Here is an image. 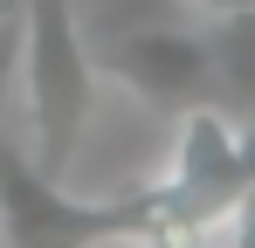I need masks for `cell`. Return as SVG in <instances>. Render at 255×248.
<instances>
[{"label":"cell","mask_w":255,"mask_h":248,"mask_svg":"<svg viewBox=\"0 0 255 248\" xmlns=\"http://www.w3.org/2000/svg\"><path fill=\"white\" fill-rule=\"evenodd\" d=\"M145 248H159V242H145Z\"/></svg>","instance_id":"cell-10"},{"label":"cell","mask_w":255,"mask_h":248,"mask_svg":"<svg viewBox=\"0 0 255 248\" xmlns=\"http://www.w3.org/2000/svg\"><path fill=\"white\" fill-rule=\"evenodd\" d=\"M145 242H166L159 179L111 200H83L55 172H42L21 145L0 138V248H145Z\"/></svg>","instance_id":"cell-1"},{"label":"cell","mask_w":255,"mask_h":248,"mask_svg":"<svg viewBox=\"0 0 255 248\" xmlns=\"http://www.w3.org/2000/svg\"><path fill=\"white\" fill-rule=\"evenodd\" d=\"M14 14H21V76H28V159L62 179L83 152L104 69L69 0H21Z\"/></svg>","instance_id":"cell-2"},{"label":"cell","mask_w":255,"mask_h":248,"mask_svg":"<svg viewBox=\"0 0 255 248\" xmlns=\"http://www.w3.org/2000/svg\"><path fill=\"white\" fill-rule=\"evenodd\" d=\"M104 76H118L131 97H145L152 111H186V104H207L214 90V55L200 28H179V21H152V28H131L97 55Z\"/></svg>","instance_id":"cell-4"},{"label":"cell","mask_w":255,"mask_h":248,"mask_svg":"<svg viewBox=\"0 0 255 248\" xmlns=\"http://www.w3.org/2000/svg\"><path fill=\"white\" fill-rule=\"evenodd\" d=\"M200 35H207V55H214L221 104L242 111V118H255V0H235V7L207 14Z\"/></svg>","instance_id":"cell-5"},{"label":"cell","mask_w":255,"mask_h":248,"mask_svg":"<svg viewBox=\"0 0 255 248\" xmlns=\"http://www.w3.org/2000/svg\"><path fill=\"white\" fill-rule=\"evenodd\" d=\"M214 235H221V248H255V186L242 193V207H235Z\"/></svg>","instance_id":"cell-6"},{"label":"cell","mask_w":255,"mask_h":248,"mask_svg":"<svg viewBox=\"0 0 255 248\" xmlns=\"http://www.w3.org/2000/svg\"><path fill=\"white\" fill-rule=\"evenodd\" d=\"M193 7H207V14H221V7H235V0H193Z\"/></svg>","instance_id":"cell-9"},{"label":"cell","mask_w":255,"mask_h":248,"mask_svg":"<svg viewBox=\"0 0 255 248\" xmlns=\"http://www.w3.org/2000/svg\"><path fill=\"white\" fill-rule=\"evenodd\" d=\"M255 186V118L228 111L221 97L186 104L172 131V159L159 172V214H166V242L179 235H207L221 228L242 193Z\"/></svg>","instance_id":"cell-3"},{"label":"cell","mask_w":255,"mask_h":248,"mask_svg":"<svg viewBox=\"0 0 255 248\" xmlns=\"http://www.w3.org/2000/svg\"><path fill=\"white\" fill-rule=\"evenodd\" d=\"M14 48H21V21L0 14V104H7V76H14Z\"/></svg>","instance_id":"cell-7"},{"label":"cell","mask_w":255,"mask_h":248,"mask_svg":"<svg viewBox=\"0 0 255 248\" xmlns=\"http://www.w3.org/2000/svg\"><path fill=\"white\" fill-rule=\"evenodd\" d=\"M159 248H221V235L207 228V235H179V242H159Z\"/></svg>","instance_id":"cell-8"}]
</instances>
